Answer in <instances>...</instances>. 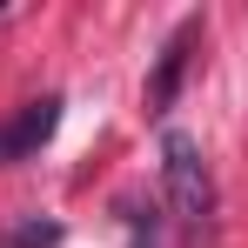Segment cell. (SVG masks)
<instances>
[{
	"instance_id": "6da1fadb",
	"label": "cell",
	"mask_w": 248,
	"mask_h": 248,
	"mask_svg": "<svg viewBox=\"0 0 248 248\" xmlns=\"http://www.w3.org/2000/svg\"><path fill=\"white\" fill-rule=\"evenodd\" d=\"M161 188H168V202H174V215H181L188 228L208 221V202H215V188H208V161H202V141L181 134V127L161 134Z\"/></svg>"
},
{
	"instance_id": "7a4b0ae2",
	"label": "cell",
	"mask_w": 248,
	"mask_h": 248,
	"mask_svg": "<svg viewBox=\"0 0 248 248\" xmlns=\"http://www.w3.org/2000/svg\"><path fill=\"white\" fill-rule=\"evenodd\" d=\"M54 127H61V94L27 101L14 121H0V161H27V155H41L47 141H54Z\"/></svg>"
},
{
	"instance_id": "3957f363",
	"label": "cell",
	"mask_w": 248,
	"mask_h": 248,
	"mask_svg": "<svg viewBox=\"0 0 248 248\" xmlns=\"http://www.w3.org/2000/svg\"><path fill=\"white\" fill-rule=\"evenodd\" d=\"M188 41H195V27H181V34L168 41L161 67H155V81H148V101H155V108H168V101H174V87H181V67H188Z\"/></svg>"
},
{
	"instance_id": "277c9868",
	"label": "cell",
	"mask_w": 248,
	"mask_h": 248,
	"mask_svg": "<svg viewBox=\"0 0 248 248\" xmlns=\"http://www.w3.org/2000/svg\"><path fill=\"white\" fill-rule=\"evenodd\" d=\"M54 242H61V228H54V221H27L7 248H54Z\"/></svg>"
}]
</instances>
